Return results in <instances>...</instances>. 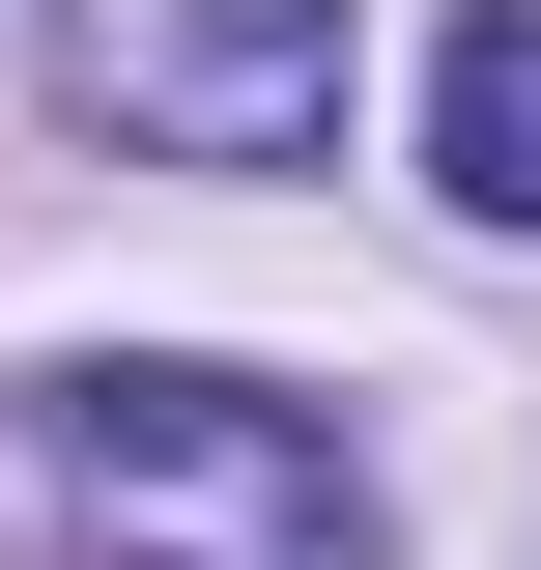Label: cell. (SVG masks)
Segmentation results:
<instances>
[{
	"label": "cell",
	"mask_w": 541,
	"mask_h": 570,
	"mask_svg": "<svg viewBox=\"0 0 541 570\" xmlns=\"http://www.w3.org/2000/svg\"><path fill=\"white\" fill-rule=\"evenodd\" d=\"M58 86L142 171H285L342 142V0H58Z\"/></svg>",
	"instance_id": "7a4b0ae2"
},
{
	"label": "cell",
	"mask_w": 541,
	"mask_h": 570,
	"mask_svg": "<svg viewBox=\"0 0 541 570\" xmlns=\"http://www.w3.org/2000/svg\"><path fill=\"white\" fill-rule=\"evenodd\" d=\"M29 485H58L115 570H400V513H371L342 400H285V371H200V343L58 371V400H29Z\"/></svg>",
	"instance_id": "6da1fadb"
},
{
	"label": "cell",
	"mask_w": 541,
	"mask_h": 570,
	"mask_svg": "<svg viewBox=\"0 0 541 570\" xmlns=\"http://www.w3.org/2000/svg\"><path fill=\"white\" fill-rule=\"evenodd\" d=\"M427 200L541 228V0H456V58H427Z\"/></svg>",
	"instance_id": "3957f363"
}]
</instances>
